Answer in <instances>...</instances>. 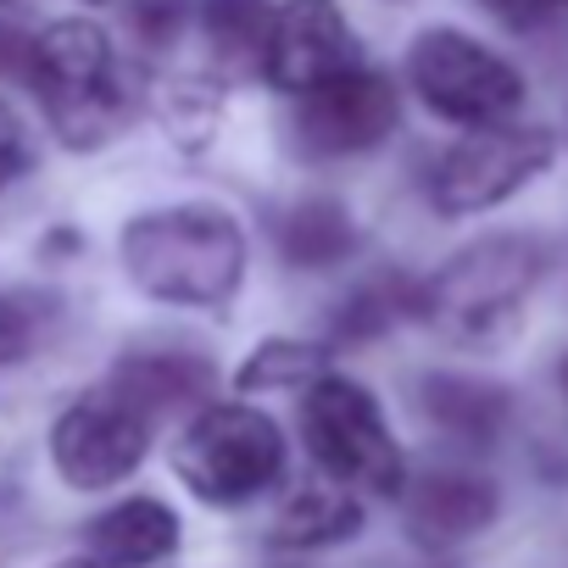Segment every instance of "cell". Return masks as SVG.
Here are the masks:
<instances>
[{"instance_id":"12","label":"cell","mask_w":568,"mask_h":568,"mask_svg":"<svg viewBox=\"0 0 568 568\" xmlns=\"http://www.w3.org/2000/svg\"><path fill=\"white\" fill-rule=\"evenodd\" d=\"M212 385H217V368L195 352H134L112 368V396L145 424L206 402Z\"/></svg>"},{"instance_id":"15","label":"cell","mask_w":568,"mask_h":568,"mask_svg":"<svg viewBox=\"0 0 568 568\" xmlns=\"http://www.w3.org/2000/svg\"><path fill=\"white\" fill-rule=\"evenodd\" d=\"M273 234H278V256L291 262V267H302V273L341 267L357 251V223L329 195H307L296 206H284L278 223H273Z\"/></svg>"},{"instance_id":"13","label":"cell","mask_w":568,"mask_h":568,"mask_svg":"<svg viewBox=\"0 0 568 568\" xmlns=\"http://www.w3.org/2000/svg\"><path fill=\"white\" fill-rule=\"evenodd\" d=\"M418 407L440 435H452L474 452L496 446L507 418H513V396L490 379H474V374H424L418 379Z\"/></svg>"},{"instance_id":"23","label":"cell","mask_w":568,"mask_h":568,"mask_svg":"<svg viewBox=\"0 0 568 568\" xmlns=\"http://www.w3.org/2000/svg\"><path fill=\"white\" fill-rule=\"evenodd\" d=\"M34 341V307L18 296H0V363H18Z\"/></svg>"},{"instance_id":"7","label":"cell","mask_w":568,"mask_h":568,"mask_svg":"<svg viewBox=\"0 0 568 568\" xmlns=\"http://www.w3.org/2000/svg\"><path fill=\"white\" fill-rule=\"evenodd\" d=\"M557 156V140L535 123H490L463 134L429 179V195L446 217H468L485 212L496 201H507L513 190H524L535 173H546V162Z\"/></svg>"},{"instance_id":"22","label":"cell","mask_w":568,"mask_h":568,"mask_svg":"<svg viewBox=\"0 0 568 568\" xmlns=\"http://www.w3.org/2000/svg\"><path fill=\"white\" fill-rule=\"evenodd\" d=\"M490 18H501L507 29H540V23H557L568 18V0H479Z\"/></svg>"},{"instance_id":"18","label":"cell","mask_w":568,"mask_h":568,"mask_svg":"<svg viewBox=\"0 0 568 568\" xmlns=\"http://www.w3.org/2000/svg\"><path fill=\"white\" fill-rule=\"evenodd\" d=\"M407 313H418V291H413V284H402V278H368V284H357V291L341 302L335 341H352V346L379 341Z\"/></svg>"},{"instance_id":"5","label":"cell","mask_w":568,"mask_h":568,"mask_svg":"<svg viewBox=\"0 0 568 568\" xmlns=\"http://www.w3.org/2000/svg\"><path fill=\"white\" fill-rule=\"evenodd\" d=\"M407 79L435 118L463 123V129L507 123L524 106V73L507 57H496L490 45H479L457 29L418 34L413 51H407Z\"/></svg>"},{"instance_id":"9","label":"cell","mask_w":568,"mask_h":568,"mask_svg":"<svg viewBox=\"0 0 568 568\" xmlns=\"http://www.w3.org/2000/svg\"><path fill=\"white\" fill-rule=\"evenodd\" d=\"M402 118V95L385 73L352 68L318 90L302 95L296 112V134L313 156H352V151H374Z\"/></svg>"},{"instance_id":"10","label":"cell","mask_w":568,"mask_h":568,"mask_svg":"<svg viewBox=\"0 0 568 568\" xmlns=\"http://www.w3.org/2000/svg\"><path fill=\"white\" fill-rule=\"evenodd\" d=\"M262 68L278 90L307 95V90L357 68V34L346 29L335 0H291V7L273 12V23H267Z\"/></svg>"},{"instance_id":"4","label":"cell","mask_w":568,"mask_h":568,"mask_svg":"<svg viewBox=\"0 0 568 568\" xmlns=\"http://www.w3.org/2000/svg\"><path fill=\"white\" fill-rule=\"evenodd\" d=\"M173 468H179V479L201 501L240 507V501L262 496L267 485H278V474H284V435L256 407H212V413H201L179 435Z\"/></svg>"},{"instance_id":"24","label":"cell","mask_w":568,"mask_h":568,"mask_svg":"<svg viewBox=\"0 0 568 568\" xmlns=\"http://www.w3.org/2000/svg\"><path fill=\"white\" fill-rule=\"evenodd\" d=\"M29 57H34V34L0 23V79H29Z\"/></svg>"},{"instance_id":"21","label":"cell","mask_w":568,"mask_h":568,"mask_svg":"<svg viewBox=\"0 0 568 568\" xmlns=\"http://www.w3.org/2000/svg\"><path fill=\"white\" fill-rule=\"evenodd\" d=\"M29 162H34V145H29V129H23V118L0 101V195H7L23 173H29Z\"/></svg>"},{"instance_id":"25","label":"cell","mask_w":568,"mask_h":568,"mask_svg":"<svg viewBox=\"0 0 568 568\" xmlns=\"http://www.w3.org/2000/svg\"><path fill=\"white\" fill-rule=\"evenodd\" d=\"M557 385H562V396H568V357L557 363Z\"/></svg>"},{"instance_id":"2","label":"cell","mask_w":568,"mask_h":568,"mask_svg":"<svg viewBox=\"0 0 568 568\" xmlns=\"http://www.w3.org/2000/svg\"><path fill=\"white\" fill-rule=\"evenodd\" d=\"M29 84H34L51 129L79 151L112 140L123 129V118H129V90H123V73H118V51L84 18L51 23L34 40Z\"/></svg>"},{"instance_id":"17","label":"cell","mask_w":568,"mask_h":568,"mask_svg":"<svg viewBox=\"0 0 568 568\" xmlns=\"http://www.w3.org/2000/svg\"><path fill=\"white\" fill-rule=\"evenodd\" d=\"M201 23H206L212 57L223 68H256L262 62V45H267L273 12H267V0H206Z\"/></svg>"},{"instance_id":"19","label":"cell","mask_w":568,"mask_h":568,"mask_svg":"<svg viewBox=\"0 0 568 568\" xmlns=\"http://www.w3.org/2000/svg\"><path fill=\"white\" fill-rule=\"evenodd\" d=\"M324 368V352L302 346V341H267L251 352V363L240 368V385L245 390H278V385H307L318 379Z\"/></svg>"},{"instance_id":"8","label":"cell","mask_w":568,"mask_h":568,"mask_svg":"<svg viewBox=\"0 0 568 568\" xmlns=\"http://www.w3.org/2000/svg\"><path fill=\"white\" fill-rule=\"evenodd\" d=\"M145 440H151V424L140 413H129L118 396H90L57 418L51 463L73 490H106L140 468Z\"/></svg>"},{"instance_id":"20","label":"cell","mask_w":568,"mask_h":568,"mask_svg":"<svg viewBox=\"0 0 568 568\" xmlns=\"http://www.w3.org/2000/svg\"><path fill=\"white\" fill-rule=\"evenodd\" d=\"M184 18H190V0H134V7H129V29H134L151 51L173 45V40L184 34Z\"/></svg>"},{"instance_id":"1","label":"cell","mask_w":568,"mask_h":568,"mask_svg":"<svg viewBox=\"0 0 568 568\" xmlns=\"http://www.w3.org/2000/svg\"><path fill=\"white\" fill-rule=\"evenodd\" d=\"M123 273L151 302L223 307L245 273V234L223 206H162L123 229Z\"/></svg>"},{"instance_id":"16","label":"cell","mask_w":568,"mask_h":568,"mask_svg":"<svg viewBox=\"0 0 568 568\" xmlns=\"http://www.w3.org/2000/svg\"><path fill=\"white\" fill-rule=\"evenodd\" d=\"M363 524V507L352 501V490L341 485H307L284 501L278 524H273V546H291V551H313V546H341L352 540Z\"/></svg>"},{"instance_id":"11","label":"cell","mask_w":568,"mask_h":568,"mask_svg":"<svg viewBox=\"0 0 568 568\" xmlns=\"http://www.w3.org/2000/svg\"><path fill=\"white\" fill-rule=\"evenodd\" d=\"M501 513V496L485 474H463V468H429L424 479H413L407 490V535L429 551L463 546L479 529H490Z\"/></svg>"},{"instance_id":"26","label":"cell","mask_w":568,"mask_h":568,"mask_svg":"<svg viewBox=\"0 0 568 568\" xmlns=\"http://www.w3.org/2000/svg\"><path fill=\"white\" fill-rule=\"evenodd\" d=\"M62 568H101V562H62Z\"/></svg>"},{"instance_id":"6","label":"cell","mask_w":568,"mask_h":568,"mask_svg":"<svg viewBox=\"0 0 568 568\" xmlns=\"http://www.w3.org/2000/svg\"><path fill=\"white\" fill-rule=\"evenodd\" d=\"M302 429H307L318 468L335 485H357V490H374V496L402 490V452L385 429L379 402L357 379L318 374L307 402H302Z\"/></svg>"},{"instance_id":"14","label":"cell","mask_w":568,"mask_h":568,"mask_svg":"<svg viewBox=\"0 0 568 568\" xmlns=\"http://www.w3.org/2000/svg\"><path fill=\"white\" fill-rule=\"evenodd\" d=\"M173 546H179V518L156 496L118 501L112 513H101L90 524V562H101V568H151Z\"/></svg>"},{"instance_id":"3","label":"cell","mask_w":568,"mask_h":568,"mask_svg":"<svg viewBox=\"0 0 568 568\" xmlns=\"http://www.w3.org/2000/svg\"><path fill=\"white\" fill-rule=\"evenodd\" d=\"M540 267H546L540 240H524V234L474 240L429 284H418V318H429L452 341H496L518 318Z\"/></svg>"}]
</instances>
